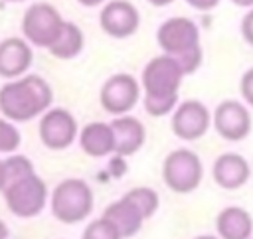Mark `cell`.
I'll list each match as a JSON object with an SVG mask.
<instances>
[{"label":"cell","mask_w":253,"mask_h":239,"mask_svg":"<svg viewBox=\"0 0 253 239\" xmlns=\"http://www.w3.org/2000/svg\"><path fill=\"white\" fill-rule=\"evenodd\" d=\"M53 91L40 75H22L0 87V113L12 122H26L51 109Z\"/></svg>","instance_id":"obj_2"},{"label":"cell","mask_w":253,"mask_h":239,"mask_svg":"<svg viewBox=\"0 0 253 239\" xmlns=\"http://www.w3.org/2000/svg\"><path fill=\"white\" fill-rule=\"evenodd\" d=\"M79 136V126L75 117L63 109H47L40 119V140L49 150H63L73 144Z\"/></svg>","instance_id":"obj_9"},{"label":"cell","mask_w":253,"mask_h":239,"mask_svg":"<svg viewBox=\"0 0 253 239\" xmlns=\"http://www.w3.org/2000/svg\"><path fill=\"white\" fill-rule=\"evenodd\" d=\"M156 41L166 55L174 57L182 65L186 75L194 73L202 65L200 28L194 20L184 16L164 20L156 30Z\"/></svg>","instance_id":"obj_3"},{"label":"cell","mask_w":253,"mask_h":239,"mask_svg":"<svg viewBox=\"0 0 253 239\" xmlns=\"http://www.w3.org/2000/svg\"><path fill=\"white\" fill-rule=\"evenodd\" d=\"M194 239H219L217 235H198V237H194Z\"/></svg>","instance_id":"obj_32"},{"label":"cell","mask_w":253,"mask_h":239,"mask_svg":"<svg viewBox=\"0 0 253 239\" xmlns=\"http://www.w3.org/2000/svg\"><path fill=\"white\" fill-rule=\"evenodd\" d=\"M81 239H125L119 227L105 215L93 219L81 233Z\"/></svg>","instance_id":"obj_21"},{"label":"cell","mask_w":253,"mask_h":239,"mask_svg":"<svg viewBox=\"0 0 253 239\" xmlns=\"http://www.w3.org/2000/svg\"><path fill=\"white\" fill-rule=\"evenodd\" d=\"M113 132H115V154L125 158L134 152H138L146 140V128L144 124L132 117V115H121L111 120Z\"/></svg>","instance_id":"obj_15"},{"label":"cell","mask_w":253,"mask_h":239,"mask_svg":"<svg viewBox=\"0 0 253 239\" xmlns=\"http://www.w3.org/2000/svg\"><path fill=\"white\" fill-rule=\"evenodd\" d=\"M63 24L65 20L61 18L55 6H51L49 2H36L24 12L22 34L30 43L49 49L59 38Z\"/></svg>","instance_id":"obj_6"},{"label":"cell","mask_w":253,"mask_h":239,"mask_svg":"<svg viewBox=\"0 0 253 239\" xmlns=\"http://www.w3.org/2000/svg\"><path fill=\"white\" fill-rule=\"evenodd\" d=\"M170 126L178 138L192 142L208 132V128L211 126V113L202 101L188 99L178 103V107L172 111Z\"/></svg>","instance_id":"obj_10"},{"label":"cell","mask_w":253,"mask_h":239,"mask_svg":"<svg viewBox=\"0 0 253 239\" xmlns=\"http://www.w3.org/2000/svg\"><path fill=\"white\" fill-rule=\"evenodd\" d=\"M6 188V166L4 160H0V192Z\"/></svg>","instance_id":"obj_27"},{"label":"cell","mask_w":253,"mask_h":239,"mask_svg":"<svg viewBox=\"0 0 253 239\" xmlns=\"http://www.w3.org/2000/svg\"><path fill=\"white\" fill-rule=\"evenodd\" d=\"M6 2H22V0H6Z\"/></svg>","instance_id":"obj_33"},{"label":"cell","mask_w":253,"mask_h":239,"mask_svg":"<svg viewBox=\"0 0 253 239\" xmlns=\"http://www.w3.org/2000/svg\"><path fill=\"white\" fill-rule=\"evenodd\" d=\"M146 2H150V4L156 6V8H160V6H168V4H172L174 0H146Z\"/></svg>","instance_id":"obj_31"},{"label":"cell","mask_w":253,"mask_h":239,"mask_svg":"<svg viewBox=\"0 0 253 239\" xmlns=\"http://www.w3.org/2000/svg\"><path fill=\"white\" fill-rule=\"evenodd\" d=\"M215 231L219 239H251L253 219L249 211L239 205L223 207L215 217Z\"/></svg>","instance_id":"obj_18"},{"label":"cell","mask_w":253,"mask_h":239,"mask_svg":"<svg viewBox=\"0 0 253 239\" xmlns=\"http://www.w3.org/2000/svg\"><path fill=\"white\" fill-rule=\"evenodd\" d=\"M105 217H109L117 227L119 231L123 233V237H132L140 231L142 223L146 221L142 211L136 207V203L125 194L123 198L115 199L113 203H109L103 211Z\"/></svg>","instance_id":"obj_17"},{"label":"cell","mask_w":253,"mask_h":239,"mask_svg":"<svg viewBox=\"0 0 253 239\" xmlns=\"http://www.w3.org/2000/svg\"><path fill=\"white\" fill-rule=\"evenodd\" d=\"M83 45H85V38H83L81 28L77 24L65 20L59 38L47 51L57 59H73L83 51Z\"/></svg>","instance_id":"obj_19"},{"label":"cell","mask_w":253,"mask_h":239,"mask_svg":"<svg viewBox=\"0 0 253 239\" xmlns=\"http://www.w3.org/2000/svg\"><path fill=\"white\" fill-rule=\"evenodd\" d=\"M126 196H128V198L136 203V207L142 211L144 219H150V217L156 213L158 205H160V198H158V194H156L152 188L138 186V188L128 190V192H126Z\"/></svg>","instance_id":"obj_20"},{"label":"cell","mask_w":253,"mask_h":239,"mask_svg":"<svg viewBox=\"0 0 253 239\" xmlns=\"http://www.w3.org/2000/svg\"><path fill=\"white\" fill-rule=\"evenodd\" d=\"M184 75L186 73L182 65L166 53L152 57L144 65L140 87L144 93V109L148 115L164 117L178 107V95Z\"/></svg>","instance_id":"obj_1"},{"label":"cell","mask_w":253,"mask_h":239,"mask_svg":"<svg viewBox=\"0 0 253 239\" xmlns=\"http://www.w3.org/2000/svg\"><path fill=\"white\" fill-rule=\"evenodd\" d=\"M204 166L200 156L190 148L172 150L162 162V180L176 194H192L202 184Z\"/></svg>","instance_id":"obj_5"},{"label":"cell","mask_w":253,"mask_h":239,"mask_svg":"<svg viewBox=\"0 0 253 239\" xmlns=\"http://www.w3.org/2000/svg\"><path fill=\"white\" fill-rule=\"evenodd\" d=\"M93 190L81 178H65L51 192V213L61 223H79L93 211Z\"/></svg>","instance_id":"obj_4"},{"label":"cell","mask_w":253,"mask_h":239,"mask_svg":"<svg viewBox=\"0 0 253 239\" xmlns=\"http://www.w3.org/2000/svg\"><path fill=\"white\" fill-rule=\"evenodd\" d=\"M20 142L22 134L14 126V122L8 119H0V152H14Z\"/></svg>","instance_id":"obj_23"},{"label":"cell","mask_w":253,"mask_h":239,"mask_svg":"<svg viewBox=\"0 0 253 239\" xmlns=\"http://www.w3.org/2000/svg\"><path fill=\"white\" fill-rule=\"evenodd\" d=\"M213 182L223 190H239L251 176L249 162L237 152H223L215 158L211 168Z\"/></svg>","instance_id":"obj_14"},{"label":"cell","mask_w":253,"mask_h":239,"mask_svg":"<svg viewBox=\"0 0 253 239\" xmlns=\"http://www.w3.org/2000/svg\"><path fill=\"white\" fill-rule=\"evenodd\" d=\"M241 36L249 45H253V8L241 20Z\"/></svg>","instance_id":"obj_25"},{"label":"cell","mask_w":253,"mask_h":239,"mask_svg":"<svg viewBox=\"0 0 253 239\" xmlns=\"http://www.w3.org/2000/svg\"><path fill=\"white\" fill-rule=\"evenodd\" d=\"M239 93L243 97V101L253 107V67H249L243 75H241V81H239Z\"/></svg>","instance_id":"obj_24"},{"label":"cell","mask_w":253,"mask_h":239,"mask_svg":"<svg viewBox=\"0 0 253 239\" xmlns=\"http://www.w3.org/2000/svg\"><path fill=\"white\" fill-rule=\"evenodd\" d=\"M2 194L8 209L16 217L24 219L36 217L47 201V186L36 172L8 184L2 190Z\"/></svg>","instance_id":"obj_7"},{"label":"cell","mask_w":253,"mask_h":239,"mask_svg":"<svg viewBox=\"0 0 253 239\" xmlns=\"http://www.w3.org/2000/svg\"><path fill=\"white\" fill-rule=\"evenodd\" d=\"M79 4H83V6H87V8H95V6H99V4H103L105 0H77Z\"/></svg>","instance_id":"obj_28"},{"label":"cell","mask_w":253,"mask_h":239,"mask_svg":"<svg viewBox=\"0 0 253 239\" xmlns=\"http://www.w3.org/2000/svg\"><path fill=\"white\" fill-rule=\"evenodd\" d=\"M8 235H10V231H8V225L0 219V239H8Z\"/></svg>","instance_id":"obj_30"},{"label":"cell","mask_w":253,"mask_h":239,"mask_svg":"<svg viewBox=\"0 0 253 239\" xmlns=\"http://www.w3.org/2000/svg\"><path fill=\"white\" fill-rule=\"evenodd\" d=\"M101 30L117 40L130 38L140 26V14L136 6L128 0H111L103 6L99 14Z\"/></svg>","instance_id":"obj_12"},{"label":"cell","mask_w":253,"mask_h":239,"mask_svg":"<svg viewBox=\"0 0 253 239\" xmlns=\"http://www.w3.org/2000/svg\"><path fill=\"white\" fill-rule=\"evenodd\" d=\"M235 6H241V8H253V0H231Z\"/></svg>","instance_id":"obj_29"},{"label":"cell","mask_w":253,"mask_h":239,"mask_svg":"<svg viewBox=\"0 0 253 239\" xmlns=\"http://www.w3.org/2000/svg\"><path fill=\"white\" fill-rule=\"evenodd\" d=\"M34 61V51L26 38H6L0 41V77L18 79L26 75Z\"/></svg>","instance_id":"obj_13"},{"label":"cell","mask_w":253,"mask_h":239,"mask_svg":"<svg viewBox=\"0 0 253 239\" xmlns=\"http://www.w3.org/2000/svg\"><path fill=\"white\" fill-rule=\"evenodd\" d=\"M186 4L200 12H208V10H213L219 4V0H186Z\"/></svg>","instance_id":"obj_26"},{"label":"cell","mask_w":253,"mask_h":239,"mask_svg":"<svg viewBox=\"0 0 253 239\" xmlns=\"http://www.w3.org/2000/svg\"><path fill=\"white\" fill-rule=\"evenodd\" d=\"M140 91H142L140 83L130 73H115L103 83L99 101L103 111L121 117V115H128L136 107L140 99Z\"/></svg>","instance_id":"obj_8"},{"label":"cell","mask_w":253,"mask_h":239,"mask_svg":"<svg viewBox=\"0 0 253 239\" xmlns=\"http://www.w3.org/2000/svg\"><path fill=\"white\" fill-rule=\"evenodd\" d=\"M211 124L221 138L229 142H239L251 132V115L241 101L225 99L215 107L211 115Z\"/></svg>","instance_id":"obj_11"},{"label":"cell","mask_w":253,"mask_h":239,"mask_svg":"<svg viewBox=\"0 0 253 239\" xmlns=\"http://www.w3.org/2000/svg\"><path fill=\"white\" fill-rule=\"evenodd\" d=\"M4 166H6V186L36 172L32 160L26 156H10L8 160H4Z\"/></svg>","instance_id":"obj_22"},{"label":"cell","mask_w":253,"mask_h":239,"mask_svg":"<svg viewBox=\"0 0 253 239\" xmlns=\"http://www.w3.org/2000/svg\"><path fill=\"white\" fill-rule=\"evenodd\" d=\"M79 146L87 156L101 158L115 152V132L111 122H89L79 130Z\"/></svg>","instance_id":"obj_16"}]
</instances>
